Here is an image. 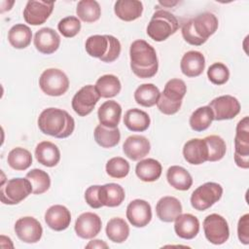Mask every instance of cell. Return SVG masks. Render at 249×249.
<instances>
[{
    "mask_svg": "<svg viewBox=\"0 0 249 249\" xmlns=\"http://www.w3.org/2000/svg\"><path fill=\"white\" fill-rule=\"evenodd\" d=\"M130 68L141 79L154 77L159 68L156 50L145 40H135L129 48Z\"/></svg>",
    "mask_w": 249,
    "mask_h": 249,
    "instance_id": "cell-1",
    "label": "cell"
},
{
    "mask_svg": "<svg viewBox=\"0 0 249 249\" xmlns=\"http://www.w3.org/2000/svg\"><path fill=\"white\" fill-rule=\"evenodd\" d=\"M38 126L44 134L56 138H66L73 133L75 121L65 110L50 107L40 114Z\"/></svg>",
    "mask_w": 249,
    "mask_h": 249,
    "instance_id": "cell-2",
    "label": "cell"
},
{
    "mask_svg": "<svg viewBox=\"0 0 249 249\" xmlns=\"http://www.w3.org/2000/svg\"><path fill=\"white\" fill-rule=\"evenodd\" d=\"M219 21L212 13H202L186 21L182 26L184 40L193 46H201L218 29Z\"/></svg>",
    "mask_w": 249,
    "mask_h": 249,
    "instance_id": "cell-3",
    "label": "cell"
},
{
    "mask_svg": "<svg viewBox=\"0 0 249 249\" xmlns=\"http://www.w3.org/2000/svg\"><path fill=\"white\" fill-rule=\"evenodd\" d=\"M85 48L90 56L109 63L121 53V43L112 35H91L87 39Z\"/></svg>",
    "mask_w": 249,
    "mask_h": 249,
    "instance_id": "cell-4",
    "label": "cell"
},
{
    "mask_svg": "<svg viewBox=\"0 0 249 249\" xmlns=\"http://www.w3.org/2000/svg\"><path fill=\"white\" fill-rule=\"evenodd\" d=\"M187 92V86L181 79L169 80L160 93L157 102L158 109L164 115L177 113L182 105V100Z\"/></svg>",
    "mask_w": 249,
    "mask_h": 249,
    "instance_id": "cell-5",
    "label": "cell"
},
{
    "mask_svg": "<svg viewBox=\"0 0 249 249\" xmlns=\"http://www.w3.org/2000/svg\"><path fill=\"white\" fill-rule=\"evenodd\" d=\"M179 28V21L176 17L168 11L159 10L154 13L147 25L148 36L156 42L166 40Z\"/></svg>",
    "mask_w": 249,
    "mask_h": 249,
    "instance_id": "cell-6",
    "label": "cell"
},
{
    "mask_svg": "<svg viewBox=\"0 0 249 249\" xmlns=\"http://www.w3.org/2000/svg\"><path fill=\"white\" fill-rule=\"evenodd\" d=\"M32 192V185L27 178H13L1 184L0 199L4 204L14 205L21 202Z\"/></svg>",
    "mask_w": 249,
    "mask_h": 249,
    "instance_id": "cell-7",
    "label": "cell"
},
{
    "mask_svg": "<svg viewBox=\"0 0 249 249\" xmlns=\"http://www.w3.org/2000/svg\"><path fill=\"white\" fill-rule=\"evenodd\" d=\"M39 86L44 93L50 96H60L69 88V79L66 74L57 68L46 69L39 78Z\"/></svg>",
    "mask_w": 249,
    "mask_h": 249,
    "instance_id": "cell-8",
    "label": "cell"
},
{
    "mask_svg": "<svg viewBox=\"0 0 249 249\" xmlns=\"http://www.w3.org/2000/svg\"><path fill=\"white\" fill-rule=\"evenodd\" d=\"M223 195V188L215 182H207L197 187L191 196L192 206L198 211H204L216 203Z\"/></svg>",
    "mask_w": 249,
    "mask_h": 249,
    "instance_id": "cell-9",
    "label": "cell"
},
{
    "mask_svg": "<svg viewBox=\"0 0 249 249\" xmlns=\"http://www.w3.org/2000/svg\"><path fill=\"white\" fill-rule=\"evenodd\" d=\"M234 161L238 167H249V118L238 122L234 136Z\"/></svg>",
    "mask_w": 249,
    "mask_h": 249,
    "instance_id": "cell-10",
    "label": "cell"
},
{
    "mask_svg": "<svg viewBox=\"0 0 249 249\" xmlns=\"http://www.w3.org/2000/svg\"><path fill=\"white\" fill-rule=\"evenodd\" d=\"M203 231L206 239L215 245L225 243L230 237V229L227 220L216 213L205 217L203 220Z\"/></svg>",
    "mask_w": 249,
    "mask_h": 249,
    "instance_id": "cell-11",
    "label": "cell"
},
{
    "mask_svg": "<svg viewBox=\"0 0 249 249\" xmlns=\"http://www.w3.org/2000/svg\"><path fill=\"white\" fill-rule=\"evenodd\" d=\"M100 98L95 86L87 85L81 88L72 98V108L76 114L86 117L91 113Z\"/></svg>",
    "mask_w": 249,
    "mask_h": 249,
    "instance_id": "cell-12",
    "label": "cell"
},
{
    "mask_svg": "<svg viewBox=\"0 0 249 249\" xmlns=\"http://www.w3.org/2000/svg\"><path fill=\"white\" fill-rule=\"evenodd\" d=\"M214 116L215 121L231 120L236 117L240 112V103L232 95H221L210 101L208 105Z\"/></svg>",
    "mask_w": 249,
    "mask_h": 249,
    "instance_id": "cell-13",
    "label": "cell"
},
{
    "mask_svg": "<svg viewBox=\"0 0 249 249\" xmlns=\"http://www.w3.org/2000/svg\"><path fill=\"white\" fill-rule=\"evenodd\" d=\"M15 231L21 241L25 243H36L42 237L43 228L38 220L26 216L19 218L16 222Z\"/></svg>",
    "mask_w": 249,
    "mask_h": 249,
    "instance_id": "cell-14",
    "label": "cell"
},
{
    "mask_svg": "<svg viewBox=\"0 0 249 249\" xmlns=\"http://www.w3.org/2000/svg\"><path fill=\"white\" fill-rule=\"evenodd\" d=\"M53 2L28 1L23 10V18L31 25L43 24L51 16L53 10Z\"/></svg>",
    "mask_w": 249,
    "mask_h": 249,
    "instance_id": "cell-15",
    "label": "cell"
},
{
    "mask_svg": "<svg viewBox=\"0 0 249 249\" xmlns=\"http://www.w3.org/2000/svg\"><path fill=\"white\" fill-rule=\"evenodd\" d=\"M102 222L100 217L92 212L82 213L76 220L75 232L83 239H91L101 231Z\"/></svg>",
    "mask_w": 249,
    "mask_h": 249,
    "instance_id": "cell-16",
    "label": "cell"
},
{
    "mask_svg": "<svg viewBox=\"0 0 249 249\" xmlns=\"http://www.w3.org/2000/svg\"><path fill=\"white\" fill-rule=\"evenodd\" d=\"M126 218L135 228L146 227L152 220V208L144 199H134L126 207Z\"/></svg>",
    "mask_w": 249,
    "mask_h": 249,
    "instance_id": "cell-17",
    "label": "cell"
},
{
    "mask_svg": "<svg viewBox=\"0 0 249 249\" xmlns=\"http://www.w3.org/2000/svg\"><path fill=\"white\" fill-rule=\"evenodd\" d=\"M33 42L38 52L44 54H52L59 48L60 37L54 29L43 27L35 33Z\"/></svg>",
    "mask_w": 249,
    "mask_h": 249,
    "instance_id": "cell-18",
    "label": "cell"
},
{
    "mask_svg": "<svg viewBox=\"0 0 249 249\" xmlns=\"http://www.w3.org/2000/svg\"><path fill=\"white\" fill-rule=\"evenodd\" d=\"M150 150V141L145 136L137 134L128 136L123 145L124 155L131 160H140L144 159L149 154Z\"/></svg>",
    "mask_w": 249,
    "mask_h": 249,
    "instance_id": "cell-19",
    "label": "cell"
},
{
    "mask_svg": "<svg viewBox=\"0 0 249 249\" xmlns=\"http://www.w3.org/2000/svg\"><path fill=\"white\" fill-rule=\"evenodd\" d=\"M183 156L187 162L199 165L207 161L208 149L204 139L193 138L187 141L183 147Z\"/></svg>",
    "mask_w": 249,
    "mask_h": 249,
    "instance_id": "cell-20",
    "label": "cell"
},
{
    "mask_svg": "<svg viewBox=\"0 0 249 249\" xmlns=\"http://www.w3.org/2000/svg\"><path fill=\"white\" fill-rule=\"evenodd\" d=\"M45 222L50 229L61 231L69 227L71 222V213L67 207L60 204H54L46 211Z\"/></svg>",
    "mask_w": 249,
    "mask_h": 249,
    "instance_id": "cell-21",
    "label": "cell"
},
{
    "mask_svg": "<svg viewBox=\"0 0 249 249\" xmlns=\"http://www.w3.org/2000/svg\"><path fill=\"white\" fill-rule=\"evenodd\" d=\"M156 213L160 221L171 223L182 213V204L178 198L166 196L157 202Z\"/></svg>",
    "mask_w": 249,
    "mask_h": 249,
    "instance_id": "cell-22",
    "label": "cell"
},
{
    "mask_svg": "<svg viewBox=\"0 0 249 249\" xmlns=\"http://www.w3.org/2000/svg\"><path fill=\"white\" fill-rule=\"evenodd\" d=\"M180 68L187 77L195 78L199 76L205 68L204 55L197 51L187 52L181 59Z\"/></svg>",
    "mask_w": 249,
    "mask_h": 249,
    "instance_id": "cell-23",
    "label": "cell"
},
{
    "mask_svg": "<svg viewBox=\"0 0 249 249\" xmlns=\"http://www.w3.org/2000/svg\"><path fill=\"white\" fill-rule=\"evenodd\" d=\"M97 117L101 125L109 128L118 127L122 117V107L115 100L105 101L98 108Z\"/></svg>",
    "mask_w": 249,
    "mask_h": 249,
    "instance_id": "cell-24",
    "label": "cell"
},
{
    "mask_svg": "<svg viewBox=\"0 0 249 249\" xmlns=\"http://www.w3.org/2000/svg\"><path fill=\"white\" fill-rule=\"evenodd\" d=\"M125 194L124 188L116 183H108L99 186L98 199L102 206L117 207L124 200Z\"/></svg>",
    "mask_w": 249,
    "mask_h": 249,
    "instance_id": "cell-25",
    "label": "cell"
},
{
    "mask_svg": "<svg viewBox=\"0 0 249 249\" xmlns=\"http://www.w3.org/2000/svg\"><path fill=\"white\" fill-rule=\"evenodd\" d=\"M175 233L183 239H193L199 231V221L193 214H180L175 219Z\"/></svg>",
    "mask_w": 249,
    "mask_h": 249,
    "instance_id": "cell-26",
    "label": "cell"
},
{
    "mask_svg": "<svg viewBox=\"0 0 249 249\" xmlns=\"http://www.w3.org/2000/svg\"><path fill=\"white\" fill-rule=\"evenodd\" d=\"M35 157L37 161L42 165L53 167L60 160V151L53 142L42 141L35 148Z\"/></svg>",
    "mask_w": 249,
    "mask_h": 249,
    "instance_id": "cell-27",
    "label": "cell"
},
{
    "mask_svg": "<svg viewBox=\"0 0 249 249\" xmlns=\"http://www.w3.org/2000/svg\"><path fill=\"white\" fill-rule=\"evenodd\" d=\"M116 16L124 21H132L141 17L143 4L138 0H118L114 5Z\"/></svg>",
    "mask_w": 249,
    "mask_h": 249,
    "instance_id": "cell-28",
    "label": "cell"
},
{
    "mask_svg": "<svg viewBox=\"0 0 249 249\" xmlns=\"http://www.w3.org/2000/svg\"><path fill=\"white\" fill-rule=\"evenodd\" d=\"M161 164L155 159L140 160L135 167L137 177L143 182L157 181L161 175Z\"/></svg>",
    "mask_w": 249,
    "mask_h": 249,
    "instance_id": "cell-29",
    "label": "cell"
},
{
    "mask_svg": "<svg viewBox=\"0 0 249 249\" xmlns=\"http://www.w3.org/2000/svg\"><path fill=\"white\" fill-rule=\"evenodd\" d=\"M124 124L130 131L142 132L148 129L151 124V120L145 111L138 108H132L125 112L124 117Z\"/></svg>",
    "mask_w": 249,
    "mask_h": 249,
    "instance_id": "cell-30",
    "label": "cell"
},
{
    "mask_svg": "<svg viewBox=\"0 0 249 249\" xmlns=\"http://www.w3.org/2000/svg\"><path fill=\"white\" fill-rule=\"evenodd\" d=\"M166 179L171 187L179 191H187L193 185V178L189 171L179 165H172L167 169Z\"/></svg>",
    "mask_w": 249,
    "mask_h": 249,
    "instance_id": "cell-31",
    "label": "cell"
},
{
    "mask_svg": "<svg viewBox=\"0 0 249 249\" xmlns=\"http://www.w3.org/2000/svg\"><path fill=\"white\" fill-rule=\"evenodd\" d=\"M31 29L23 23L15 24L8 32L9 43L15 49H25L31 43Z\"/></svg>",
    "mask_w": 249,
    "mask_h": 249,
    "instance_id": "cell-32",
    "label": "cell"
},
{
    "mask_svg": "<svg viewBox=\"0 0 249 249\" xmlns=\"http://www.w3.org/2000/svg\"><path fill=\"white\" fill-rule=\"evenodd\" d=\"M95 89L100 97L111 98L118 95L121 91L122 85L119 78L112 74H106L97 79Z\"/></svg>",
    "mask_w": 249,
    "mask_h": 249,
    "instance_id": "cell-33",
    "label": "cell"
},
{
    "mask_svg": "<svg viewBox=\"0 0 249 249\" xmlns=\"http://www.w3.org/2000/svg\"><path fill=\"white\" fill-rule=\"evenodd\" d=\"M106 235L115 243H123L129 235V227L124 219L112 218L106 225Z\"/></svg>",
    "mask_w": 249,
    "mask_h": 249,
    "instance_id": "cell-34",
    "label": "cell"
},
{
    "mask_svg": "<svg viewBox=\"0 0 249 249\" xmlns=\"http://www.w3.org/2000/svg\"><path fill=\"white\" fill-rule=\"evenodd\" d=\"M160 95V89L154 84L140 85L134 91V99L143 107H152L157 104Z\"/></svg>",
    "mask_w": 249,
    "mask_h": 249,
    "instance_id": "cell-35",
    "label": "cell"
},
{
    "mask_svg": "<svg viewBox=\"0 0 249 249\" xmlns=\"http://www.w3.org/2000/svg\"><path fill=\"white\" fill-rule=\"evenodd\" d=\"M213 121L214 116L211 108L209 106H201L192 113L189 123L193 130L200 132L207 129Z\"/></svg>",
    "mask_w": 249,
    "mask_h": 249,
    "instance_id": "cell-36",
    "label": "cell"
},
{
    "mask_svg": "<svg viewBox=\"0 0 249 249\" xmlns=\"http://www.w3.org/2000/svg\"><path fill=\"white\" fill-rule=\"evenodd\" d=\"M95 142L102 148H113L115 147L121 139L120 129L118 127L109 128L98 124L93 132Z\"/></svg>",
    "mask_w": 249,
    "mask_h": 249,
    "instance_id": "cell-37",
    "label": "cell"
},
{
    "mask_svg": "<svg viewBox=\"0 0 249 249\" xmlns=\"http://www.w3.org/2000/svg\"><path fill=\"white\" fill-rule=\"evenodd\" d=\"M76 14L84 22L91 23L99 19L101 8L98 2L94 0H81L77 4Z\"/></svg>",
    "mask_w": 249,
    "mask_h": 249,
    "instance_id": "cell-38",
    "label": "cell"
},
{
    "mask_svg": "<svg viewBox=\"0 0 249 249\" xmlns=\"http://www.w3.org/2000/svg\"><path fill=\"white\" fill-rule=\"evenodd\" d=\"M8 164L15 170H26L32 164L31 153L21 147H17L11 150L7 158Z\"/></svg>",
    "mask_w": 249,
    "mask_h": 249,
    "instance_id": "cell-39",
    "label": "cell"
},
{
    "mask_svg": "<svg viewBox=\"0 0 249 249\" xmlns=\"http://www.w3.org/2000/svg\"><path fill=\"white\" fill-rule=\"evenodd\" d=\"M25 178H27L33 189L34 195H42L46 193L51 187V178L50 175L39 168H34L26 173Z\"/></svg>",
    "mask_w": 249,
    "mask_h": 249,
    "instance_id": "cell-40",
    "label": "cell"
},
{
    "mask_svg": "<svg viewBox=\"0 0 249 249\" xmlns=\"http://www.w3.org/2000/svg\"><path fill=\"white\" fill-rule=\"evenodd\" d=\"M203 139L208 149L207 161H218L222 160L227 151L225 140L219 135H208Z\"/></svg>",
    "mask_w": 249,
    "mask_h": 249,
    "instance_id": "cell-41",
    "label": "cell"
},
{
    "mask_svg": "<svg viewBox=\"0 0 249 249\" xmlns=\"http://www.w3.org/2000/svg\"><path fill=\"white\" fill-rule=\"evenodd\" d=\"M129 172V163L122 157L110 159L106 163V173L116 179H122L127 176Z\"/></svg>",
    "mask_w": 249,
    "mask_h": 249,
    "instance_id": "cell-42",
    "label": "cell"
},
{
    "mask_svg": "<svg viewBox=\"0 0 249 249\" xmlns=\"http://www.w3.org/2000/svg\"><path fill=\"white\" fill-rule=\"evenodd\" d=\"M207 77L214 85H224L230 78L229 68L222 62H215L211 64L207 70Z\"/></svg>",
    "mask_w": 249,
    "mask_h": 249,
    "instance_id": "cell-43",
    "label": "cell"
},
{
    "mask_svg": "<svg viewBox=\"0 0 249 249\" xmlns=\"http://www.w3.org/2000/svg\"><path fill=\"white\" fill-rule=\"evenodd\" d=\"M58 31L66 38L75 37L81 30V21L77 17L69 16L59 20L57 24Z\"/></svg>",
    "mask_w": 249,
    "mask_h": 249,
    "instance_id": "cell-44",
    "label": "cell"
},
{
    "mask_svg": "<svg viewBox=\"0 0 249 249\" xmlns=\"http://www.w3.org/2000/svg\"><path fill=\"white\" fill-rule=\"evenodd\" d=\"M237 236L241 243L249 244V214L240 217L237 224Z\"/></svg>",
    "mask_w": 249,
    "mask_h": 249,
    "instance_id": "cell-45",
    "label": "cell"
},
{
    "mask_svg": "<svg viewBox=\"0 0 249 249\" xmlns=\"http://www.w3.org/2000/svg\"><path fill=\"white\" fill-rule=\"evenodd\" d=\"M98 189H99V185H92L89 187L85 192L86 202L91 208H94V209L102 207V204L98 199Z\"/></svg>",
    "mask_w": 249,
    "mask_h": 249,
    "instance_id": "cell-46",
    "label": "cell"
},
{
    "mask_svg": "<svg viewBox=\"0 0 249 249\" xmlns=\"http://www.w3.org/2000/svg\"><path fill=\"white\" fill-rule=\"evenodd\" d=\"M86 248H108V245L103 240L94 239L89 241V243L86 245Z\"/></svg>",
    "mask_w": 249,
    "mask_h": 249,
    "instance_id": "cell-47",
    "label": "cell"
},
{
    "mask_svg": "<svg viewBox=\"0 0 249 249\" xmlns=\"http://www.w3.org/2000/svg\"><path fill=\"white\" fill-rule=\"evenodd\" d=\"M160 3L162 4L163 6H168V7H169V6H174V5H176L178 2H177V1H175V2H165V1L162 2V1H160Z\"/></svg>",
    "mask_w": 249,
    "mask_h": 249,
    "instance_id": "cell-48",
    "label": "cell"
}]
</instances>
